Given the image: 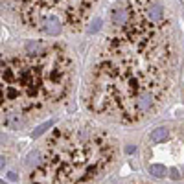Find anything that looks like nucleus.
<instances>
[{
	"mask_svg": "<svg viewBox=\"0 0 184 184\" xmlns=\"http://www.w3.org/2000/svg\"><path fill=\"white\" fill-rule=\"evenodd\" d=\"M177 66L171 17L159 0H125L111 11L109 29L85 79V105L98 118L133 125L157 114Z\"/></svg>",
	"mask_w": 184,
	"mask_h": 184,
	"instance_id": "nucleus-1",
	"label": "nucleus"
},
{
	"mask_svg": "<svg viewBox=\"0 0 184 184\" xmlns=\"http://www.w3.org/2000/svg\"><path fill=\"white\" fill-rule=\"evenodd\" d=\"M76 63L53 44L0 59V123L13 129L63 103L72 92Z\"/></svg>",
	"mask_w": 184,
	"mask_h": 184,
	"instance_id": "nucleus-2",
	"label": "nucleus"
},
{
	"mask_svg": "<svg viewBox=\"0 0 184 184\" xmlns=\"http://www.w3.org/2000/svg\"><path fill=\"white\" fill-rule=\"evenodd\" d=\"M118 159L116 140L88 120H76L52 131L41 160L29 173L31 184H96Z\"/></svg>",
	"mask_w": 184,
	"mask_h": 184,
	"instance_id": "nucleus-3",
	"label": "nucleus"
},
{
	"mask_svg": "<svg viewBox=\"0 0 184 184\" xmlns=\"http://www.w3.org/2000/svg\"><path fill=\"white\" fill-rule=\"evenodd\" d=\"M4 6L17 15L22 26L59 37L63 33H77L88 22L98 0H2Z\"/></svg>",
	"mask_w": 184,
	"mask_h": 184,
	"instance_id": "nucleus-4",
	"label": "nucleus"
},
{
	"mask_svg": "<svg viewBox=\"0 0 184 184\" xmlns=\"http://www.w3.org/2000/svg\"><path fill=\"white\" fill-rule=\"evenodd\" d=\"M166 138H168V129H166V127H157V129H153L151 135H149V140H151L153 144H160V142H164Z\"/></svg>",
	"mask_w": 184,
	"mask_h": 184,
	"instance_id": "nucleus-5",
	"label": "nucleus"
},
{
	"mask_svg": "<svg viewBox=\"0 0 184 184\" xmlns=\"http://www.w3.org/2000/svg\"><path fill=\"white\" fill-rule=\"evenodd\" d=\"M149 173L153 177H157V179H162V177H166V166H162V164H151L149 166Z\"/></svg>",
	"mask_w": 184,
	"mask_h": 184,
	"instance_id": "nucleus-6",
	"label": "nucleus"
},
{
	"mask_svg": "<svg viewBox=\"0 0 184 184\" xmlns=\"http://www.w3.org/2000/svg\"><path fill=\"white\" fill-rule=\"evenodd\" d=\"M50 125H52V122H48V123H44V125H41V127H39L37 131H33V138H37V136H39L41 133H44V131H46V129H48Z\"/></svg>",
	"mask_w": 184,
	"mask_h": 184,
	"instance_id": "nucleus-7",
	"label": "nucleus"
},
{
	"mask_svg": "<svg viewBox=\"0 0 184 184\" xmlns=\"http://www.w3.org/2000/svg\"><path fill=\"white\" fill-rule=\"evenodd\" d=\"M170 173H171V179H173V181H179V179H181V175H179V171H177L175 168H173Z\"/></svg>",
	"mask_w": 184,
	"mask_h": 184,
	"instance_id": "nucleus-8",
	"label": "nucleus"
},
{
	"mask_svg": "<svg viewBox=\"0 0 184 184\" xmlns=\"http://www.w3.org/2000/svg\"><path fill=\"white\" fill-rule=\"evenodd\" d=\"M7 179H9V181H17L18 177H17V173H13V171H11V173H7Z\"/></svg>",
	"mask_w": 184,
	"mask_h": 184,
	"instance_id": "nucleus-9",
	"label": "nucleus"
},
{
	"mask_svg": "<svg viewBox=\"0 0 184 184\" xmlns=\"http://www.w3.org/2000/svg\"><path fill=\"white\" fill-rule=\"evenodd\" d=\"M125 151H127V153H133V151H135V146H127Z\"/></svg>",
	"mask_w": 184,
	"mask_h": 184,
	"instance_id": "nucleus-10",
	"label": "nucleus"
},
{
	"mask_svg": "<svg viewBox=\"0 0 184 184\" xmlns=\"http://www.w3.org/2000/svg\"><path fill=\"white\" fill-rule=\"evenodd\" d=\"M4 166H6V160H4V157H2V155H0V170H2V168H4Z\"/></svg>",
	"mask_w": 184,
	"mask_h": 184,
	"instance_id": "nucleus-11",
	"label": "nucleus"
}]
</instances>
